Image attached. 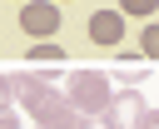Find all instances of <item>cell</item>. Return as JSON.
Returning a JSON list of instances; mask_svg holds the SVG:
<instances>
[{
  "label": "cell",
  "mask_w": 159,
  "mask_h": 129,
  "mask_svg": "<svg viewBox=\"0 0 159 129\" xmlns=\"http://www.w3.org/2000/svg\"><path fill=\"white\" fill-rule=\"evenodd\" d=\"M5 94H15V99H25V109L40 119V129H84V114L70 104V99H60L45 79H35V74H10L5 79Z\"/></svg>",
  "instance_id": "obj_1"
},
{
  "label": "cell",
  "mask_w": 159,
  "mask_h": 129,
  "mask_svg": "<svg viewBox=\"0 0 159 129\" xmlns=\"http://www.w3.org/2000/svg\"><path fill=\"white\" fill-rule=\"evenodd\" d=\"M65 99L89 119V114H104L114 94H109V79H104L99 69H75V74L65 79Z\"/></svg>",
  "instance_id": "obj_2"
},
{
  "label": "cell",
  "mask_w": 159,
  "mask_h": 129,
  "mask_svg": "<svg viewBox=\"0 0 159 129\" xmlns=\"http://www.w3.org/2000/svg\"><path fill=\"white\" fill-rule=\"evenodd\" d=\"M20 25H25L35 40H50V35L60 30V5H55V0H30V5H20Z\"/></svg>",
  "instance_id": "obj_3"
},
{
  "label": "cell",
  "mask_w": 159,
  "mask_h": 129,
  "mask_svg": "<svg viewBox=\"0 0 159 129\" xmlns=\"http://www.w3.org/2000/svg\"><path fill=\"white\" fill-rule=\"evenodd\" d=\"M89 40L94 45H119L124 40V10H94L89 15Z\"/></svg>",
  "instance_id": "obj_4"
},
{
  "label": "cell",
  "mask_w": 159,
  "mask_h": 129,
  "mask_svg": "<svg viewBox=\"0 0 159 129\" xmlns=\"http://www.w3.org/2000/svg\"><path fill=\"white\" fill-rule=\"evenodd\" d=\"M144 109H149V104H144V94H139V89H124V94H114V99H109L104 119H109L114 129H124V124H129V119H139Z\"/></svg>",
  "instance_id": "obj_5"
},
{
  "label": "cell",
  "mask_w": 159,
  "mask_h": 129,
  "mask_svg": "<svg viewBox=\"0 0 159 129\" xmlns=\"http://www.w3.org/2000/svg\"><path fill=\"white\" fill-rule=\"evenodd\" d=\"M45 60L55 64V60H65V50H60L55 40H40V45H30V64H45Z\"/></svg>",
  "instance_id": "obj_6"
},
{
  "label": "cell",
  "mask_w": 159,
  "mask_h": 129,
  "mask_svg": "<svg viewBox=\"0 0 159 129\" xmlns=\"http://www.w3.org/2000/svg\"><path fill=\"white\" fill-rule=\"evenodd\" d=\"M119 10H124V15H154L159 0H119Z\"/></svg>",
  "instance_id": "obj_7"
},
{
  "label": "cell",
  "mask_w": 159,
  "mask_h": 129,
  "mask_svg": "<svg viewBox=\"0 0 159 129\" xmlns=\"http://www.w3.org/2000/svg\"><path fill=\"white\" fill-rule=\"evenodd\" d=\"M144 55L159 60V25H144Z\"/></svg>",
  "instance_id": "obj_8"
},
{
  "label": "cell",
  "mask_w": 159,
  "mask_h": 129,
  "mask_svg": "<svg viewBox=\"0 0 159 129\" xmlns=\"http://www.w3.org/2000/svg\"><path fill=\"white\" fill-rule=\"evenodd\" d=\"M0 129H20V119H15V109L5 104V114H0Z\"/></svg>",
  "instance_id": "obj_9"
},
{
  "label": "cell",
  "mask_w": 159,
  "mask_h": 129,
  "mask_svg": "<svg viewBox=\"0 0 159 129\" xmlns=\"http://www.w3.org/2000/svg\"><path fill=\"white\" fill-rule=\"evenodd\" d=\"M20 5H30V0H20Z\"/></svg>",
  "instance_id": "obj_10"
}]
</instances>
